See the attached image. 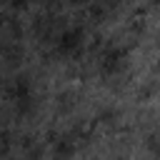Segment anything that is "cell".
<instances>
[{"label": "cell", "instance_id": "1", "mask_svg": "<svg viewBox=\"0 0 160 160\" xmlns=\"http://www.w3.org/2000/svg\"><path fill=\"white\" fill-rule=\"evenodd\" d=\"M120 62H122V52L115 50V52H110V55L105 58V70H108V72H115V70L120 68Z\"/></svg>", "mask_w": 160, "mask_h": 160}]
</instances>
